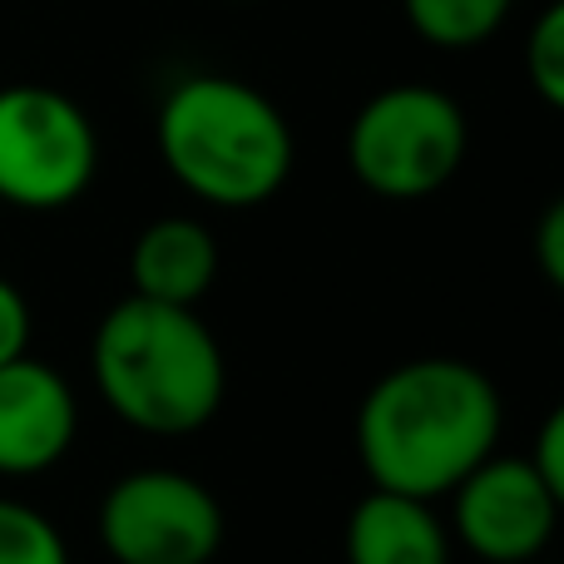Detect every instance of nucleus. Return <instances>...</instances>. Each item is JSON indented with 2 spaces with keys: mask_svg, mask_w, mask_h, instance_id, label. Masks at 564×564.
<instances>
[{
  "mask_svg": "<svg viewBox=\"0 0 564 564\" xmlns=\"http://www.w3.org/2000/svg\"><path fill=\"white\" fill-rule=\"evenodd\" d=\"M99 545L115 564H208L224 550V506L169 466L119 476L99 500Z\"/></svg>",
  "mask_w": 564,
  "mask_h": 564,
  "instance_id": "6",
  "label": "nucleus"
},
{
  "mask_svg": "<svg viewBox=\"0 0 564 564\" xmlns=\"http://www.w3.org/2000/svg\"><path fill=\"white\" fill-rule=\"evenodd\" d=\"M451 500L456 540L486 564H535L560 525V506L530 456H486Z\"/></svg>",
  "mask_w": 564,
  "mask_h": 564,
  "instance_id": "7",
  "label": "nucleus"
},
{
  "mask_svg": "<svg viewBox=\"0 0 564 564\" xmlns=\"http://www.w3.org/2000/svg\"><path fill=\"white\" fill-rule=\"evenodd\" d=\"M0 564H69V545L45 510L0 496Z\"/></svg>",
  "mask_w": 564,
  "mask_h": 564,
  "instance_id": "12",
  "label": "nucleus"
},
{
  "mask_svg": "<svg viewBox=\"0 0 564 564\" xmlns=\"http://www.w3.org/2000/svg\"><path fill=\"white\" fill-rule=\"evenodd\" d=\"M516 0H401V15L426 45L476 50L510 20Z\"/></svg>",
  "mask_w": 564,
  "mask_h": 564,
  "instance_id": "11",
  "label": "nucleus"
},
{
  "mask_svg": "<svg viewBox=\"0 0 564 564\" xmlns=\"http://www.w3.org/2000/svg\"><path fill=\"white\" fill-rule=\"evenodd\" d=\"M30 347V302L10 278H0V367L25 357Z\"/></svg>",
  "mask_w": 564,
  "mask_h": 564,
  "instance_id": "15",
  "label": "nucleus"
},
{
  "mask_svg": "<svg viewBox=\"0 0 564 564\" xmlns=\"http://www.w3.org/2000/svg\"><path fill=\"white\" fill-rule=\"evenodd\" d=\"M506 401L460 357H416L381 371L357 406V460L377 490L441 500L496 456Z\"/></svg>",
  "mask_w": 564,
  "mask_h": 564,
  "instance_id": "1",
  "label": "nucleus"
},
{
  "mask_svg": "<svg viewBox=\"0 0 564 564\" xmlns=\"http://www.w3.org/2000/svg\"><path fill=\"white\" fill-rule=\"evenodd\" d=\"M218 278V238L198 218H154L129 248V282L134 297L198 307Z\"/></svg>",
  "mask_w": 564,
  "mask_h": 564,
  "instance_id": "10",
  "label": "nucleus"
},
{
  "mask_svg": "<svg viewBox=\"0 0 564 564\" xmlns=\"http://www.w3.org/2000/svg\"><path fill=\"white\" fill-rule=\"evenodd\" d=\"M347 564H451V530L431 500L377 490L361 496L347 516Z\"/></svg>",
  "mask_w": 564,
  "mask_h": 564,
  "instance_id": "9",
  "label": "nucleus"
},
{
  "mask_svg": "<svg viewBox=\"0 0 564 564\" xmlns=\"http://www.w3.org/2000/svg\"><path fill=\"white\" fill-rule=\"evenodd\" d=\"M154 144L169 178L208 208L268 204L297 164L288 115L234 75L178 79L159 105Z\"/></svg>",
  "mask_w": 564,
  "mask_h": 564,
  "instance_id": "3",
  "label": "nucleus"
},
{
  "mask_svg": "<svg viewBox=\"0 0 564 564\" xmlns=\"http://www.w3.org/2000/svg\"><path fill=\"white\" fill-rule=\"evenodd\" d=\"M99 174V134L69 95L50 85L0 89V204L55 214L85 198Z\"/></svg>",
  "mask_w": 564,
  "mask_h": 564,
  "instance_id": "5",
  "label": "nucleus"
},
{
  "mask_svg": "<svg viewBox=\"0 0 564 564\" xmlns=\"http://www.w3.org/2000/svg\"><path fill=\"white\" fill-rule=\"evenodd\" d=\"M525 75H530V89L564 115V0H550L535 15V25H530Z\"/></svg>",
  "mask_w": 564,
  "mask_h": 564,
  "instance_id": "13",
  "label": "nucleus"
},
{
  "mask_svg": "<svg viewBox=\"0 0 564 564\" xmlns=\"http://www.w3.org/2000/svg\"><path fill=\"white\" fill-rule=\"evenodd\" d=\"M470 149L466 109L436 85H387L351 115L347 164L367 194L411 204L460 174Z\"/></svg>",
  "mask_w": 564,
  "mask_h": 564,
  "instance_id": "4",
  "label": "nucleus"
},
{
  "mask_svg": "<svg viewBox=\"0 0 564 564\" xmlns=\"http://www.w3.org/2000/svg\"><path fill=\"white\" fill-rule=\"evenodd\" d=\"M535 564H540V560H535Z\"/></svg>",
  "mask_w": 564,
  "mask_h": 564,
  "instance_id": "17",
  "label": "nucleus"
},
{
  "mask_svg": "<svg viewBox=\"0 0 564 564\" xmlns=\"http://www.w3.org/2000/svg\"><path fill=\"white\" fill-rule=\"evenodd\" d=\"M535 263H540V273H545L550 288L564 292V194L535 224Z\"/></svg>",
  "mask_w": 564,
  "mask_h": 564,
  "instance_id": "16",
  "label": "nucleus"
},
{
  "mask_svg": "<svg viewBox=\"0 0 564 564\" xmlns=\"http://www.w3.org/2000/svg\"><path fill=\"white\" fill-rule=\"evenodd\" d=\"M89 371L105 406L144 436H194L228 391V361L208 322L194 307L134 292L99 317Z\"/></svg>",
  "mask_w": 564,
  "mask_h": 564,
  "instance_id": "2",
  "label": "nucleus"
},
{
  "mask_svg": "<svg viewBox=\"0 0 564 564\" xmlns=\"http://www.w3.org/2000/svg\"><path fill=\"white\" fill-rule=\"evenodd\" d=\"M79 401L50 361L25 357L0 367V476H45L69 456Z\"/></svg>",
  "mask_w": 564,
  "mask_h": 564,
  "instance_id": "8",
  "label": "nucleus"
},
{
  "mask_svg": "<svg viewBox=\"0 0 564 564\" xmlns=\"http://www.w3.org/2000/svg\"><path fill=\"white\" fill-rule=\"evenodd\" d=\"M530 466L540 470V480L550 486V496H555V506L564 516V401H555V411L540 421V436H535V456H530Z\"/></svg>",
  "mask_w": 564,
  "mask_h": 564,
  "instance_id": "14",
  "label": "nucleus"
}]
</instances>
